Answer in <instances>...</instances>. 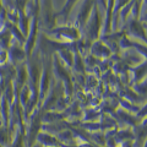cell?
<instances>
[{"label":"cell","mask_w":147,"mask_h":147,"mask_svg":"<svg viewBox=\"0 0 147 147\" xmlns=\"http://www.w3.org/2000/svg\"><path fill=\"white\" fill-rule=\"evenodd\" d=\"M103 27V16L102 12L99 11L98 9V4L96 1L93 10H92V13L87 21V24L84 28L85 36H86V43H93L96 40L99 39V34H100V30Z\"/></svg>","instance_id":"cell-1"},{"label":"cell","mask_w":147,"mask_h":147,"mask_svg":"<svg viewBox=\"0 0 147 147\" xmlns=\"http://www.w3.org/2000/svg\"><path fill=\"white\" fill-rule=\"evenodd\" d=\"M47 36H53L55 40L64 43H75L81 39V31L75 25H61L55 28L44 32Z\"/></svg>","instance_id":"cell-2"},{"label":"cell","mask_w":147,"mask_h":147,"mask_svg":"<svg viewBox=\"0 0 147 147\" xmlns=\"http://www.w3.org/2000/svg\"><path fill=\"white\" fill-rule=\"evenodd\" d=\"M39 28L43 32H47L55 28L58 26L57 12L53 9L52 0H43L40 1V11H39Z\"/></svg>","instance_id":"cell-3"},{"label":"cell","mask_w":147,"mask_h":147,"mask_svg":"<svg viewBox=\"0 0 147 147\" xmlns=\"http://www.w3.org/2000/svg\"><path fill=\"white\" fill-rule=\"evenodd\" d=\"M42 110L37 108L27 120L26 127V145L27 147H33L38 134L42 131Z\"/></svg>","instance_id":"cell-4"},{"label":"cell","mask_w":147,"mask_h":147,"mask_svg":"<svg viewBox=\"0 0 147 147\" xmlns=\"http://www.w3.org/2000/svg\"><path fill=\"white\" fill-rule=\"evenodd\" d=\"M124 31H125L126 36L136 37V38H139L142 42H145V44L147 45V34L145 31V26L140 20L131 18L130 22L124 27Z\"/></svg>","instance_id":"cell-5"},{"label":"cell","mask_w":147,"mask_h":147,"mask_svg":"<svg viewBox=\"0 0 147 147\" xmlns=\"http://www.w3.org/2000/svg\"><path fill=\"white\" fill-rule=\"evenodd\" d=\"M7 53H9V63H11L12 65H15V66L27 61V57H26L24 45L17 43L15 39H13V42L11 43L10 48L7 49Z\"/></svg>","instance_id":"cell-6"},{"label":"cell","mask_w":147,"mask_h":147,"mask_svg":"<svg viewBox=\"0 0 147 147\" xmlns=\"http://www.w3.org/2000/svg\"><path fill=\"white\" fill-rule=\"evenodd\" d=\"M96 1H97V0H85L84 4H82V6L80 9V12H79L77 18H76V24H75V26L80 31L85 28L87 21H88V18H90L91 13H92V10H93V6H94Z\"/></svg>","instance_id":"cell-7"},{"label":"cell","mask_w":147,"mask_h":147,"mask_svg":"<svg viewBox=\"0 0 147 147\" xmlns=\"http://www.w3.org/2000/svg\"><path fill=\"white\" fill-rule=\"evenodd\" d=\"M113 54V52L110 50V48L105 44L102 39H98L96 42L92 43V48H91V55H93L94 58H99V59H107L110 58V55Z\"/></svg>","instance_id":"cell-8"},{"label":"cell","mask_w":147,"mask_h":147,"mask_svg":"<svg viewBox=\"0 0 147 147\" xmlns=\"http://www.w3.org/2000/svg\"><path fill=\"white\" fill-rule=\"evenodd\" d=\"M36 142L39 145H42L43 147H54V146H60V141L57 139V136L53 134H49V132L45 131H40L38 136L36 139Z\"/></svg>","instance_id":"cell-9"},{"label":"cell","mask_w":147,"mask_h":147,"mask_svg":"<svg viewBox=\"0 0 147 147\" xmlns=\"http://www.w3.org/2000/svg\"><path fill=\"white\" fill-rule=\"evenodd\" d=\"M130 71L132 72V76H134V84H139V82H142L146 77H147V60L144 64H140L135 67H131Z\"/></svg>","instance_id":"cell-10"},{"label":"cell","mask_w":147,"mask_h":147,"mask_svg":"<svg viewBox=\"0 0 147 147\" xmlns=\"http://www.w3.org/2000/svg\"><path fill=\"white\" fill-rule=\"evenodd\" d=\"M77 1L79 0H66V3H65V5L63 6V9L60 11H58L57 12V17H63V21H64V25H66L67 24V20H69V16H70V13L72 11V9L74 6L77 4Z\"/></svg>","instance_id":"cell-11"},{"label":"cell","mask_w":147,"mask_h":147,"mask_svg":"<svg viewBox=\"0 0 147 147\" xmlns=\"http://www.w3.org/2000/svg\"><path fill=\"white\" fill-rule=\"evenodd\" d=\"M136 117L139 118L140 120H145V119H147V103L142 108L139 109V112L136 113Z\"/></svg>","instance_id":"cell-12"},{"label":"cell","mask_w":147,"mask_h":147,"mask_svg":"<svg viewBox=\"0 0 147 147\" xmlns=\"http://www.w3.org/2000/svg\"><path fill=\"white\" fill-rule=\"evenodd\" d=\"M140 21L142 22V24H144V26H147V13H145V15L141 17Z\"/></svg>","instance_id":"cell-13"},{"label":"cell","mask_w":147,"mask_h":147,"mask_svg":"<svg viewBox=\"0 0 147 147\" xmlns=\"http://www.w3.org/2000/svg\"><path fill=\"white\" fill-rule=\"evenodd\" d=\"M1 124H4V123H3V117H1V110H0V125H1Z\"/></svg>","instance_id":"cell-14"},{"label":"cell","mask_w":147,"mask_h":147,"mask_svg":"<svg viewBox=\"0 0 147 147\" xmlns=\"http://www.w3.org/2000/svg\"><path fill=\"white\" fill-rule=\"evenodd\" d=\"M33 147H43L42 145H39V144H37V142H36V144L33 145Z\"/></svg>","instance_id":"cell-15"},{"label":"cell","mask_w":147,"mask_h":147,"mask_svg":"<svg viewBox=\"0 0 147 147\" xmlns=\"http://www.w3.org/2000/svg\"><path fill=\"white\" fill-rule=\"evenodd\" d=\"M142 147H147V140H146V142L144 144V146H142Z\"/></svg>","instance_id":"cell-16"},{"label":"cell","mask_w":147,"mask_h":147,"mask_svg":"<svg viewBox=\"0 0 147 147\" xmlns=\"http://www.w3.org/2000/svg\"><path fill=\"white\" fill-rule=\"evenodd\" d=\"M54 147H61V146H54Z\"/></svg>","instance_id":"cell-17"},{"label":"cell","mask_w":147,"mask_h":147,"mask_svg":"<svg viewBox=\"0 0 147 147\" xmlns=\"http://www.w3.org/2000/svg\"><path fill=\"white\" fill-rule=\"evenodd\" d=\"M118 147H121V146H120V145H119V146H118Z\"/></svg>","instance_id":"cell-18"}]
</instances>
